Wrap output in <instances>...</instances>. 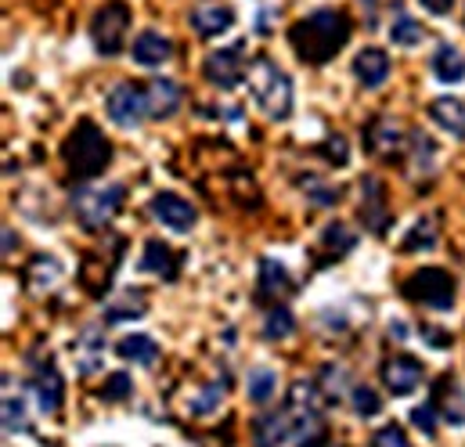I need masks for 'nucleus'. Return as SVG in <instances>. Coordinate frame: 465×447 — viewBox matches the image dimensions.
<instances>
[{
    "label": "nucleus",
    "mask_w": 465,
    "mask_h": 447,
    "mask_svg": "<svg viewBox=\"0 0 465 447\" xmlns=\"http://www.w3.org/2000/svg\"><path fill=\"white\" fill-rule=\"evenodd\" d=\"M350 408H353L361 419H371V415H379L382 401H379V393H375L371 386H353V390H350Z\"/></svg>",
    "instance_id": "35"
},
{
    "label": "nucleus",
    "mask_w": 465,
    "mask_h": 447,
    "mask_svg": "<svg viewBox=\"0 0 465 447\" xmlns=\"http://www.w3.org/2000/svg\"><path fill=\"white\" fill-rule=\"evenodd\" d=\"M15 242H18V238H15V231H11V227H4V253H11V249H15Z\"/></svg>",
    "instance_id": "44"
},
{
    "label": "nucleus",
    "mask_w": 465,
    "mask_h": 447,
    "mask_svg": "<svg viewBox=\"0 0 465 447\" xmlns=\"http://www.w3.org/2000/svg\"><path fill=\"white\" fill-rule=\"evenodd\" d=\"M141 271H144V274H155V278H163V282H177V274H181V256H177L166 242L152 238V242L144 245Z\"/></svg>",
    "instance_id": "16"
},
{
    "label": "nucleus",
    "mask_w": 465,
    "mask_h": 447,
    "mask_svg": "<svg viewBox=\"0 0 465 447\" xmlns=\"http://www.w3.org/2000/svg\"><path fill=\"white\" fill-rule=\"evenodd\" d=\"M433 76L440 84H462L465 80V55L455 44H440L433 55Z\"/></svg>",
    "instance_id": "25"
},
{
    "label": "nucleus",
    "mask_w": 465,
    "mask_h": 447,
    "mask_svg": "<svg viewBox=\"0 0 465 447\" xmlns=\"http://www.w3.org/2000/svg\"><path fill=\"white\" fill-rule=\"evenodd\" d=\"M274 386H278V375L271 368H252L249 379H245V390H249V401L256 404H267L274 397Z\"/></svg>",
    "instance_id": "32"
},
{
    "label": "nucleus",
    "mask_w": 465,
    "mask_h": 447,
    "mask_svg": "<svg viewBox=\"0 0 465 447\" xmlns=\"http://www.w3.org/2000/svg\"><path fill=\"white\" fill-rule=\"evenodd\" d=\"M322 447H340V444H322Z\"/></svg>",
    "instance_id": "45"
},
{
    "label": "nucleus",
    "mask_w": 465,
    "mask_h": 447,
    "mask_svg": "<svg viewBox=\"0 0 465 447\" xmlns=\"http://www.w3.org/2000/svg\"><path fill=\"white\" fill-rule=\"evenodd\" d=\"M245 80H249V91H252L256 105L263 109V115L289 119V112H292V80L282 73V65H274L267 55H260V58L249 62Z\"/></svg>",
    "instance_id": "3"
},
{
    "label": "nucleus",
    "mask_w": 465,
    "mask_h": 447,
    "mask_svg": "<svg viewBox=\"0 0 465 447\" xmlns=\"http://www.w3.org/2000/svg\"><path fill=\"white\" fill-rule=\"evenodd\" d=\"M353 245H357L353 231H350L343 221H332L325 231H322V263H336V260H343V256L353 253Z\"/></svg>",
    "instance_id": "23"
},
{
    "label": "nucleus",
    "mask_w": 465,
    "mask_h": 447,
    "mask_svg": "<svg viewBox=\"0 0 465 447\" xmlns=\"http://www.w3.org/2000/svg\"><path fill=\"white\" fill-rule=\"evenodd\" d=\"M130 55H134V62H137V65H148V69H155V65H166V62H170L173 47H170V40H166L163 33H155V29H144V33L134 40Z\"/></svg>",
    "instance_id": "18"
},
{
    "label": "nucleus",
    "mask_w": 465,
    "mask_h": 447,
    "mask_svg": "<svg viewBox=\"0 0 465 447\" xmlns=\"http://www.w3.org/2000/svg\"><path fill=\"white\" fill-rule=\"evenodd\" d=\"M422 379H426L422 361H415V357H408V353L390 357V361L382 364V382H386V390H390L393 397H408Z\"/></svg>",
    "instance_id": "12"
},
{
    "label": "nucleus",
    "mask_w": 465,
    "mask_h": 447,
    "mask_svg": "<svg viewBox=\"0 0 465 447\" xmlns=\"http://www.w3.org/2000/svg\"><path fill=\"white\" fill-rule=\"evenodd\" d=\"M148 210H152V217L163 224V227L181 231V234H184V231H192L195 221H199V217H195V206H192V203H184V199H181V195H173V192H159V195L152 199V206H148Z\"/></svg>",
    "instance_id": "13"
},
{
    "label": "nucleus",
    "mask_w": 465,
    "mask_h": 447,
    "mask_svg": "<svg viewBox=\"0 0 465 447\" xmlns=\"http://www.w3.org/2000/svg\"><path fill=\"white\" fill-rule=\"evenodd\" d=\"M144 91H148V115L152 119H170L173 112L181 109V102H184V91L173 80H163V76L152 80Z\"/></svg>",
    "instance_id": "19"
},
{
    "label": "nucleus",
    "mask_w": 465,
    "mask_h": 447,
    "mask_svg": "<svg viewBox=\"0 0 465 447\" xmlns=\"http://www.w3.org/2000/svg\"><path fill=\"white\" fill-rule=\"evenodd\" d=\"M58 278H62V263L54 260V256H36L33 263H29V289L33 293H47L51 285H58Z\"/></svg>",
    "instance_id": "29"
},
{
    "label": "nucleus",
    "mask_w": 465,
    "mask_h": 447,
    "mask_svg": "<svg viewBox=\"0 0 465 447\" xmlns=\"http://www.w3.org/2000/svg\"><path fill=\"white\" fill-rule=\"evenodd\" d=\"M292 333H296L292 311L282 307V303H274V307L267 311V318H263V339H285V335H292Z\"/></svg>",
    "instance_id": "33"
},
{
    "label": "nucleus",
    "mask_w": 465,
    "mask_h": 447,
    "mask_svg": "<svg viewBox=\"0 0 465 447\" xmlns=\"http://www.w3.org/2000/svg\"><path fill=\"white\" fill-rule=\"evenodd\" d=\"M411 422H415L422 433H437V408H433V401L422 404V408H415V412H411Z\"/></svg>",
    "instance_id": "40"
},
{
    "label": "nucleus",
    "mask_w": 465,
    "mask_h": 447,
    "mask_svg": "<svg viewBox=\"0 0 465 447\" xmlns=\"http://www.w3.org/2000/svg\"><path fill=\"white\" fill-rule=\"evenodd\" d=\"M62 159H65L69 177H73L76 184H84V181H94V177H102V174L109 170V163H113V144H109V137L98 130V123L80 119L76 130H73V134L65 137V144H62Z\"/></svg>",
    "instance_id": "2"
},
{
    "label": "nucleus",
    "mask_w": 465,
    "mask_h": 447,
    "mask_svg": "<svg viewBox=\"0 0 465 447\" xmlns=\"http://www.w3.org/2000/svg\"><path fill=\"white\" fill-rule=\"evenodd\" d=\"M300 192H303V195H307V203H311V206H318V210L340 206V199H343V192H340L332 181L318 177V174H303V177H300Z\"/></svg>",
    "instance_id": "26"
},
{
    "label": "nucleus",
    "mask_w": 465,
    "mask_h": 447,
    "mask_svg": "<svg viewBox=\"0 0 465 447\" xmlns=\"http://www.w3.org/2000/svg\"><path fill=\"white\" fill-rule=\"evenodd\" d=\"M371 447H411L408 444V437H404V430L401 426H382L375 437H371Z\"/></svg>",
    "instance_id": "39"
},
{
    "label": "nucleus",
    "mask_w": 465,
    "mask_h": 447,
    "mask_svg": "<svg viewBox=\"0 0 465 447\" xmlns=\"http://www.w3.org/2000/svg\"><path fill=\"white\" fill-rule=\"evenodd\" d=\"M221 401H224V390L221 386H203V393L192 401V412L195 415H210V412L221 408Z\"/></svg>",
    "instance_id": "37"
},
{
    "label": "nucleus",
    "mask_w": 465,
    "mask_h": 447,
    "mask_svg": "<svg viewBox=\"0 0 465 447\" xmlns=\"http://www.w3.org/2000/svg\"><path fill=\"white\" fill-rule=\"evenodd\" d=\"M430 119L440 126V130H448L451 137H465V102L462 98H437V102H430Z\"/></svg>",
    "instance_id": "21"
},
{
    "label": "nucleus",
    "mask_w": 465,
    "mask_h": 447,
    "mask_svg": "<svg viewBox=\"0 0 465 447\" xmlns=\"http://www.w3.org/2000/svg\"><path fill=\"white\" fill-rule=\"evenodd\" d=\"M350 36V18L336 7H322V11H311L303 15L300 22L289 25V44H292V55L307 65H325L332 62Z\"/></svg>",
    "instance_id": "1"
},
{
    "label": "nucleus",
    "mask_w": 465,
    "mask_h": 447,
    "mask_svg": "<svg viewBox=\"0 0 465 447\" xmlns=\"http://www.w3.org/2000/svg\"><path fill=\"white\" fill-rule=\"evenodd\" d=\"M203 73H206V80H210L213 87L232 91L234 84L249 73V69H245V47H221V51H213V55L206 58Z\"/></svg>",
    "instance_id": "10"
},
{
    "label": "nucleus",
    "mask_w": 465,
    "mask_h": 447,
    "mask_svg": "<svg viewBox=\"0 0 465 447\" xmlns=\"http://www.w3.org/2000/svg\"><path fill=\"white\" fill-rule=\"evenodd\" d=\"M256 289H260V300H271V303H278V300H285L292 289H296V282H292V274L278 263V260H260V274H256Z\"/></svg>",
    "instance_id": "17"
},
{
    "label": "nucleus",
    "mask_w": 465,
    "mask_h": 447,
    "mask_svg": "<svg viewBox=\"0 0 465 447\" xmlns=\"http://www.w3.org/2000/svg\"><path fill=\"white\" fill-rule=\"evenodd\" d=\"M130 375L126 372H116V375H109L105 379V386H102V401H126L130 397Z\"/></svg>",
    "instance_id": "38"
},
{
    "label": "nucleus",
    "mask_w": 465,
    "mask_h": 447,
    "mask_svg": "<svg viewBox=\"0 0 465 447\" xmlns=\"http://www.w3.org/2000/svg\"><path fill=\"white\" fill-rule=\"evenodd\" d=\"M144 314H148V303H144V293H141V289H126L113 303H105V322H109V325L137 322V318H144Z\"/></svg>",
    "instance_id": "24"
},
{
    "label": "nucleus",
    "mask_w": 465,
    "mask_h": 447,
    "mask_svg": "<svg viewBox=\"0 0 465 447\" xmlns=\"http://www.w3.org/2000/svg\"><path fill=\"white\" fill-rule=\"evenodd\" d=\"M433 408L440 412V419H448L451 426L465 422V390H459V382L451 375H444L433 390Z\"/></svg>",
    "instance_id": "20"
},
{
    "label": "nucleus",
    "mask_w": 465,
    "mask_h": 447,
    "mask_svg": "<svg viewBox=\"0 0 465 447\" xmlns=\"http://www.w3.org/2000/svg\"><path fill=\"white\" fill-rule=\"evenodd\" d=\"M390 40L393 44H401V47H419L422 40H426V25L415 18V15H393V22H390Z\"/></svg>",
    "instance_id": "28"
},
{
    "label": "nucleus",
    "mask_w": 465,
    "mask_h": 447,
    "mask_svg": "<svg viewBox=\"0 0 465 447\" xmlns=\"http://www.w3.org/2000/svg\"><path fill=\"white\" fill-rule=\"evenodd\" d=\"M408 159H411V177L415 181H426V177H433V170H437V144L422 134V130H415V134H408Z\"/></svg>",
    "instance_id": "22"
},
{
    "label": "nucleus",
    "mask_w": 465,
    "mask_h": 447,
    "mask_svg": "<svg viewBox=\"0 0 465 447\" xmlns=\"http://www.w3.org/2000/svg\"><path fill=\"white\" fill-rule=\"evenodd\" d=\"M422 333H426V343L437 346V350H440V346H451V335L448 333L440 335V329H422Z\"/></svg>",
    "instance_id": "42"
},
{
    "label": "nucleus",
    "mask_w": 465,
    "mask_h": 447,
    "mask_svg": "<svg viewBox=\"0 0 465 447\" xmlns=\"http://www.w3.org/2000/svg\"><path fill=\"white\" fill-rule=\"evenodd\" d=\"M4 430H7V433H22V430H25V404H22V397H15V393L4 397Z\"/></svg>",
    "instance_id": "36"
},
{
    "label": "nucleus",
    "mask_w": 465,
    "mask_h": 447,
    "mask_svg": "<svg viewBox=\"0 0 465 447\" xmlns=\"http://www.w3.org/2000/svg\"><path fill=\"white\" fill-rule=\"evenodd\" d=\"M126 29H130V7L126 0H105L94 18H91V40H94V51L113 58L123 51L126 44Z\"/></svg>",
    "instance_id": "6"
},
{
    "label": "nucleus",
    "mask_w": 465,
    "mask_h": 447,
    "mask_svg": "<svg viewBox=\"0 0 465 447\" xmlns=\"http://www.w3.org/2000/svg\"><path fill=\"white\" fill-rule=\"evenodd\" d=\"M192 25H195V33L206 36V40L224 36L234 25V7L217 4V0H206V4H199V7L192 11Z\"/></svg>",
    "instance_id": "14"
},
{
    "label": "nucleus",
    "mask_w": 465,
    "mask_h": 447,
    "mask_svg": "<svg viewBox=\"0 0 465 447\" xmlns=\"http://www.w3.org/2000/svg\"><path fill=\"white\" fill-rule=\"evenodd\" d=\"M105 109H109V119L123 126V130H134L144 115H148V91L141 87V84H130V80H123L116 84L113 91H109V98H105Z\"/></svg>",
    "instance_id": "7"
},
{
    "label": "nucleus",
    "mask_w": 465,
    "mask_h": 447,
    "mask_svg": "<svg viewBox=\"0 0 465 447\" xmlns=\"http://www.w3.org/2000/svg\"><path fill=\"white\" fill-rule=\"evenodd\" d=\"M404 300L419 303V307H433V311H451L455 296H459V282L455 274H448L444 267H422L415 271L404 285H401Z\"/></svg>",
    "instance_id": "4"
},
{
    "label": "nucleus",
    "mask_w": 465,
    "mask_h": 447,
    "mask_svg": "<svg viewBox=\"0 0 465 447\" xmlns=\"http://www.w3.org/2000/svg\"><path fill=\"white\" fill-rule=\"evenodd\" d=\"M404 141H408V134H404V126L393 115H375L364 126V148H368V155H375L382 163L386 159H397L401 148H404Z\"/></svg>",
    "instance_id": "8"
},
{
    "label": "nucleus",
    "mask_w": 465,
    "mask_h": 447,
    "mask_svg": "<svg viewBox=\"0 0 465 447\" xmlns=\"http://www.w3.org/2000/svg\"><path fill=\"white\" fill-rule=\"evenodd\" d=\"M318 390H322V397H325L329 404H336V401L343 397V390H353V386L347 382V372H343V368L325 364V368L318 372Z\"/></svg>",
    "instance_id": "31"
},
{
    "label": "nucleus",
    "mask_w": 465,
    "mask_h": 447,
    "mask_svg": "<svg viewBox=\"0 0 465 447\" xmlns=\"http://www.w3.org/2000/svg\"><path fill=\"white\" fill-rule=\"evenodd\" d=\"M119 203H123V184H102V188L84 184V188L73 192V210H76V217L87 231L109 227V221L116 217Z\"/></svg>",
    "instance_id": "5"
},
{
    "label": "nucleus",
    "mask_w": 465,
    "mask_h": 447,
    "mask_svg": "<svg viewBox=\"0 0 465 447\" xmlns=\"http://www.w3.org/2000/svg\"><path fill=\"white\" fill-rule=\"evenodd\" d=\"M390 69H393V62H390V55L379 51V47H364V51L353 58V76H357V84H361V87H371V91L390 80Z\"/></svg>",
    "instance_id": "15"
},
{
    "label": "nucleus",
    "mask_w": 465,
    "mask_h": 447,
    "mask_svg": "<svg viewBox=\"0 0 465 447\" xmlns=\"http://www.w3.org/2000/svg\"><path fill=\"white\" fill-rule=\"evenodd\" d=\"M322 152H325V155L332 152V166H347L350 152H347V141H343L340 134H329V141L322 144Z\"/></svg>",
    "instance_id": "41"
},
{
    "label": "nucleus",
    "mask_w": 465,
    "mask_h": 447,
    "mask_svg": "<svg viewBox=\"0 0 465 447\" xmlns=\"http://www.w3.org/2000/svg\"><path fill=\"white\" fill-rule=\"evenodd\" d=\"M29 393L40 408V415H54L62 408V375L51 361H33V375H29Z\"/></svg>",
    "instance_id": "9"
},
{
    "label": "nucleus",
    "mask_w": 465,
    "mask_h": 447,
    "mask_svg": "<svg viewBox=\"0 0 465 447\" xmlns=\"http://www.w3.org/2000/svg\"><path fill=\"white\" fill-rule=\"evenodd\" d=\"M357 217L371 234H386L390 227V206H386V192L379 184V177H361V203H357Z\"/></svg>",
    "instance_id": "11"
},
{
    "label": "nucleus",
    "mask_w": 465,
    "mask_h": 447,
    "mask_svg": "<svg viewBox=\"0 0 465 447\" xmlns=\"http://www.w3.org/2000/svg\"><path fill=\"white\" fill-rule=\"evenodd\" d=\"M102 346H105L102 333H94V329L84 333V339H80V372L84 375H91L94 368H102Z\"/></svg>",
    "instance_id": "34"
},
{
    "label": "nucleus",
    "mask_w": 465,
    "mask_h": 447,
    "mask_svg": "<svg viewBox=\"0 0 465 447\" xmlns=\"http://www.w3.org/2000/svg\"><path fill=\"white\" fill-rule=\"evenodd\" d=\"M437 238H440L437 221H433V217H419L415 227L408 231V238H404V249H408V253H422V249H433Z\"/></svg>",
    "instance_id": "30"
},
{
    "label": "nucleus",
    "mask_w": 465,
    "mask_h": 447,
    "mask_svg": "<svg viewBox=\"0 0 465 447\" xmlns=\"http://www.w3.org/2000/svg\"><path fill=\"white\" fill-rule=\"evenodd\" d=\"M116 353L123 361H134V364H155L159 361V343L152 335H123L116 343Z\"/></svg>",
    "instance_id": "27"
},
{
    "label": "nucleus",
    "mask_w": 465,
    "mask_h": 447,
    "mask_svg": "<svg viewBox=\"0 0 465 447\" xmlns=\"http://www.w3.org/2000/svg\"><path fill=\"white\" fill-rule=\"evenodd\" d=\"M419 4H422V7H426V11H433V15H448V11H451V4H455V0H419Z\"/></svg>",
    "instance_id": "43"
}]
</instances>
